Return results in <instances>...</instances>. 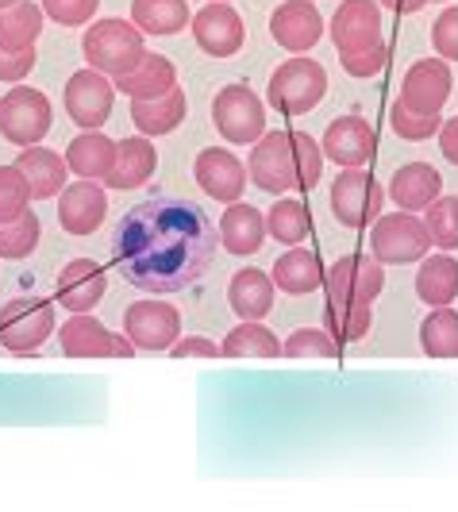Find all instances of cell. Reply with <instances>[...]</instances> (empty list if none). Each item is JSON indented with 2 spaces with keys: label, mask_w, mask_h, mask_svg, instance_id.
Returning <instances> with one entry per match:
<instances>
[{
  "label": "cell",
  "mask_w": 458,
  "mask_h": 512,
  "mask_svg": "<svg viewBox=\"0 0 458 512\" xmlns=\"http://www.w3.org/2000/svg\"><path fill=\"white\" fill-rule=\"evenodd\" d=\"M216 258V224L208 212L174 193L131 205L112 235V262L143 293H181Z\"/></svg>",
  "instance_id": "1"
},
{
  "label": "cell",
  "mask_w": 458,
  "mask_h": 512,
  "mask_svg": "<svg viewBox=\"0 0 458 512\" xmlns=\"http://www.w3.org/2000/svg\"><path fill=\"white\" fill-rule=\"evenodd\" d=\"M81 54L93 70L120 77L139 66V58L147 54V43H143V31L131 20L108 16V20H93L89 31L81 35Z\"/></svg>",
  "instance_id": "2"
},
{
  "label": "cell",
  "mask_w": 458,
  "mask_h": 512,
  "mask_svg": "<svg viewBox=\"0 0 458 512\" xmlns=\"http://www.w3.org/2000/svg\"><path fill=\"white\" fill-rule=\"evenodd\" d=\"M324 93H328V70L316 58H301V54L281 62L274 77H270V89H266L270 104L285 116L312 112L316 104L324 101Z\"/></svg>",
  "instance_id": "3"
},
{
  "label": "cell",
  "mask_w": 458,
  "mask_h": 512,
  "mask_svg": "<svg viewBox=\"0 0 458 512\" xmlns=\"http://www.w3.org/2000/svg\"><path fill=\"white\" fill-rule=\"evenodd\" d=\"M212 124H216V131L228 143L247 147V143H258L266 135V108H262V101H258V93L251 85L231 81L212 101Z\"/></svg>",
  "instance_id": "4"
},
{
  "label": "cell",
  "mask_w": 458,
  "mask_h": 512,
  "mask_svg": "<svg viewBox=\"0 0 458 512\" xmlns=\"http://www.w3.org/2000/svg\"><path fill=\"white\" fill-rule=\"evenodd\" d=\"M432 251V239L420 216H412L405 208H397L393 216H378V224L370 231V255L389 266H408Z\"/></svg>",
  "instance_id": "5"
},
{
  "label": "cell",
  "mask_w": 458,
  "mask_h": 512,
  "mask_svg": "<svg viewBox=\"0 0 458 512\" xmlns=\"http://www.w3.org/2000/svg\"><path fill=\"white\" fill-rule=\"evenodd\" d=\"M54 335V308L47 297H16L0 308V343L12 355H31Z\"/></svg>",
  "instance_id": "6"
},
{
  "label": "cell",
  "mask_w": 458,
  "mask_h": 512,
  "mask_svg": "<svg viewBox=\"0 0 458 512\" xmlns=\"http://www.w3.org/2000/svg\"><path fill=\"white\" fill-rule=\"evenodd\" d=\"M54 124L51 101L39 89L16 85L8 97H0V135L16 147H35Z\"/></svg>",
  "instance_id": "7"
},
{
  "label": "cell",
  "mask_w": 458,
  "mask_h": 512,
  "mask_svg": "<svg viewBox=\"0 0 458 512\" xmlns=\"http://www.w3.org/2000/svg\"><path fill=\"white\" fill-rule=\"evenodd\" d=\"M385 189L374 181V174L358 170H343L339 178L331 181V212L343 228H370L382 216Z\"/></svg>",
  "instance_id": "8"
},
{
  "label": "cell",
  "mask_w": 458,
  "mask_h": 512,
  "mask_svg": "<svg viewBox=\"0 0 458 512\" xmlns=\"http://www.w3.org/2000/svg\"><path fill=\"white\" fill-rule=\"evenodd\" d=\"M247 178L255 181V189L281 197L289 189H297V158H293V139L289 131H266L251 147L247 158Z\"/></svg>",
  "instance_id": "9"
},
{
  "label": "cell",
  "mask_w": 458,
  "mask_h": 512,
  "mask_svg": "<svg viewBox=\"0 0 458 512\" xmlns=\"http://www.w3.org/2000/svg\"><path fill=\"white\" fill-rule=\"evenodd\" d=\"M66 116L74 120L77 128L85 131H101L112 116V104H116V85L108 81V74L101 70H77L70 81H66Z\"/></svg>",
  "instance_id": "10"
},
{
  "label": "cell",
  "mask_w": 458,
  "mask_h": 512,
  "mask_svg": "<svg viewBox=\"0 0 458 512\" xmlns=\"http://www.w3.org/2000/svg\"><path fill=\"white\" fill-rule=\"evenodd\" d=\"M451 89H455L451 66L443 58H420V62L408 66L397 104L405 112H416V116H439L443 104L451 101Z\"/></svg>",
  "instance_id": "11"
},
{
  "label": "cell",
  "mask_w": 458,
  "mask_h": 512,
  "mask_svg": "<svg viewBox=\"0 0 458 512\" xmlns=\"http://www.w3.org/2000/svg\"><path fill=\"white\" fill-rule=\"evenodd\" d=\"M328 301H358L374 305L385 289V270L374 255H343L328 274H324Z\"/></svg>",
  "instance_id": "12"
},
{
  "label": "cell",
  "mask_w": 458,
  "mask_h": 512,
  "mask_svg": "<svg viewBox=\"0 0 458 512\" xmlns=\"http://www.w3.org/2000/svg\"><path fill=\"white\" fill-rule=\"evenodd\" d=\"M181 332V316L166 301H135L124 308V335L135 343V351H170Z\"/></svg>",
  "instance_id": "13"
},
{
  "label": "cell",
  "mask_w": 458,
  "mask_h": 512,
  "mask_svg": "<svg viewBox=\"0 0 458 512\" xmlns=\"http://www.w3.org/2000/svg\"><path fill=\"white\" fill-rule=\"evenodd\" d=\"M331 43L339 54L378 47L382 43V4L378 0H343L331 16Z\"/></svg>",
  "instance_id": "14"
},
{
  "label": "cell",
  "mask_w": 458,
  "mask_h": 512,
  "mask_svg": "<svg viewBox=\"0 0 458 512\" xmlns=\"http://www.w3.org/2000/svg\"><path fill=\"white\" fill-rule=\"evenodd\" d=\"M193 27V39L204 54L212 58H231V54L243 51V39H247V27L239 20V12L231 4H204L201 12L189 20Z\"/></svg>",
  "instance_id": "15"
},
{
  "label": "cell",
  "mask_w": 458,
  "mask_h": 512,
  "mask_svg": "<svg viewBox=\"0 0 458 512\" xmlns=\"http://www.w3.org/2000/svg\"><path fill=\"white\" fill-rule=\"evenodd\" d=\"M270 35L285 51L305 54L324 39V16L312 0H285L270 16Z\"/></svg>",
  "instance_id": "16"
},
{
  "label": "cell",
  "mask_w": 458,
  "mask_h": 512,
  "mask_svg": "<svg viewBox=\"0 0 458 512\" xmlns=\"http://www.w3.org/2000/svg\"><path fill=\"white\" fill-rule=\"evenodd\" d=\"M324 158H331L335 166L343 170H358L366 166L374 151H378V139H374V128L362 120V116H335L324 131V143H320Z\"/></svg>",
  "instance_id": "17"
},
{
  "label": "cell",
  "mask_w": 458,
  "mask_h": 512,
  "mask_svg": "<svg viewBox=\"0 0 458 512\" xmlns=\"http://www.w3.org/2000/svg\"><path fill=\"white\" fill-rule=\"evenodd\" d=\"M104 293H108V274L93 258L66 262L58 274V285H54V297L66 312H93L104 301Z\"/></svg>",
  "instance_id": "18"
},
{
  "label": "cell",
  "mask_w": 458,
  "mask_h": 512,
  "mask_svg": "<svg viewBox=\"0 0 458 512\" xmlns=\"http://www.w3.org/2000/svg\"><path fill=\"white\" fill-rule=\"evenodd\" d=\"M108 216V189L97 181H74L58 193V224L70 235H93Z\"/></svg>",
  "instance_id": "19"
},
{
  "label": "cell",
  "mask_w": 458,
  "mask_h": 512,
  "mask_svg": "<svg viewBox=\"0 0 458 512\" xmlns=\"http://www.w3.org/2000/svg\"><path fill=\"white\" fill-rule=\"evenodd\" d=\"M193 178H197V185L208 197H216L224 205H235L243 197V189H247V166L231 151H224V147H208V151L197 154Z\"/></svg>",
  "instance_id": "20"
},
{
  "label": "cell",
  "mask_w": 458,
  "mask_h": 512,
  "mask_svg": "<svg viewBox=\"0 0 458 512\" xmlns=\"http://www.w3.org/2000/svg\"><path fill=\"white\" fill-rule=\"evenodd\" d=\"M154 170H158V151H154V143L147 135H131V139H120L116 143V162H112V170H108V178L104 185L108 189H139V185H147L154 178Z\"/></svg>",
  "instance_id": "21"
},
{
  "label": "cell",
  "mask_w": 458,
  "mask_h": 512,
  "mask_svg": "<svg viewBox=\"0 0 458 512\" xmlns=\"http://www.w3.org/2000/svg\"><path fill=\"white\" fill-rule=\"evenodd\" d=\"M16 166H20V174L27 178L31 201H51V197H58L66 189V174H70L66 158L47 151V147H39V143L24 147L20 158H16Z\"/></svg>",
  "instance_id": "22"
},
{
  "label": "cell",
  "mask_w": 458,
  "mask_h": 512,
  "mask_svg": "<svg viewBox=\"0 0 458 512\" xmlns=\"http://www.w3.org/2000/svg\"><path fill=\"white\" fill-rule=\"evenodd\" d=\"M266 243V216L258 212L255 205H243L235 201L228 205V212L220 216V247L228 255H255Z\"/></svg>",
  "instance_id": "23"
},
{
  "label": "cell",
  "mask_w": 458,
  "mask_h": 512,
  "mask_svg": "<svg viewBox=\"0 0 458 512\" xmlns=\"http://www.w3.org/2000/svg\"><path fill=\"white\" fill-rule=\"evenodd\" d=\"M389 197L397 201V208H405V212H424L435 197H443V178H439V170L428 166V162H408L389 181Z\"/></svg>",
  "instance_id": "24"
},
{
  "label": "cell",
  "mask_w": 458,
  "mask_h": 512,
  "mask_svg": "<svg viewBox=\"0 0 458 512\" xmlns=\"http://www.w3.org/2000/svg\"><path fill=\"white\" fill-rule=\"evenodd\" d=\"M178 85V70H174V62L166 58V54H143L139 58V66L128 70V74L116 77V89L131 97V101H151V97H162V93H170Z\"/></svg>",
  "instance_id": "25"
},
{
  "label": "cell",
  "mask_w": 458,
  "mask_h": 512,
  "mask_svg": "<svg viewBox=\"0 0 458 512\" xmlns=\"http://www.w3.org/2000/svg\"><path fill=\"white\" fill-rule=\"evenodd\" d=\"M58 343H62L66 359H112V332L89 312H74L62 324Z\"/></svg>",
  "instance_id": "26"
},
{
  "label": "cell",
  "mask_w": 458,
  "mask_h": 512,
  "mask_svg": "<svg viewBox=\"0 0 458 512\" xmlns=\"http://www.w3.org/2000/svg\"><path fill=\"white\" fill-rule=\"evenodd\" d=\"M185 112H189V101H185V89H170V93H162V97H151V101H131V124L139 128V135H170V131L181 128V120H185Z\"/></svg>",
  "instance_id": "27"
},
{
  "label": "cell",
  "mask_w": 458,
  "mask_h": 512,
  "mask_svg": "<svg viewBox=\"0 0 458 512\" xmlns=\"http://www.w3.org/2000/svg\"><path fill=\"white\" fill-rule=\"evenodd\" d=\"M270 278H274V289L289 293V297H301V293H312V289L324 285V262H320L316 251H305V247L297 243L293 251H285V255L274 262Z\"/></svg>",
  "instance_id": "28"
},
{
  "label": "cell",
  "mask_w": 458,
  "mask_h": 512,
  "mask_svg": "<svg viewBox=\"0 0 458 512\" xmlns=\"http://www.w3.org/2000/svg\"><path fill=\"white\" fill-rule=\"evenodd\" d=\"M112 162H116V139H108L104 131H81L74 143L66 147V166H70V174H77V178H85V181L108 178Z\"/></svg>",
  "instance_id": "29"
},
{
  "label": "cell",
  "mask_w": 458,
  "mask_h": 512,
  "mask_svg": "<svg viewBox=\"0 0 458 512\" xmlns=\"http://www.w3.org/2000/svg\"><path fill=\"white\" fill-rule=\"evenodd\" d=\"M274 278L262 270H239L228 285V305L239 320H262L274 308Z\"/></svg>",
  "instance_id": "30"
},
{
  "label": "cell",
  "mask_w": 458,
  "mask_h": 512,
  "mask_svg": "<svg viewBox=\"0 0 458 512\" xmlns=\"http://www.w3.org/2000/svg\"><path fill=\"white\" fill-rule=\"evenodd\" d=\"M43 4L35 0H16L0 8V51H35L43 35Z\"/></svg>",
  "instance_id": "31"
},
{
  "label": "cell",
  "mask_w": 458,
  "mask_h": 512,
  "mask_svg": "<svg viewBox=\"0 0 458 512\" xmlns=\"http://www.w3.org/2000/svg\"><path fill=\"white\" fill-rule=\"evenodd\" d=\"M416 297L428 308L455 305L458 297V258L451 255H424L420 274H416Z\"/></svg>",
  "instance_id": "32"
},
{
  "label": "cell",
  "mask_w": 458,
  "mask_h": 512,
  "mask_svg": "<svg viewBox=\"0 0 458 512\" xmlns=\"http://www.w3.org/2000/svg\"><path fill=\"white\" fill-rule=\"evenodd\" d=\"M193 20L185 0H131V24L143 35H178Z\"/></svg>",
  "instance_id": "33"
},
{
  "label": "cell",
  "mask_w": 458,
  "mask_h": 512,
  "mask_svg": "<svg viewBox=\"0 0 458 512\" xmlns=\"http://www.w3.org/2000/svg\"><path fill=\"white\" fill-rule=\"evenodd\" d=\"M224 359H278L281 343L262 320H243L239 328H231L220 343Z\"/></svg>",
  "instance_id": "34"
},
{
  "label": "cell",
  "mask_w": 458,
  "mask_h": 512,
  "mask_svg": "<svg viewBox=\"0 0 458 512\" xmlns=\"http://www.w3.org/2000/svg\"><path fill=\"white\" fill-rule=\"evenodd\" d=\"M308 231H312V216L297 197H278L274 208L266 212V235H274V243L297 247L308 239Z\"/></svg>",
  "instance_id": "35"
},
{
  "label": "cell",
  "mask_w": 458,
  "mask_h": 512,
  "mask_svg": "<svg viewBox=\"0 0 458 512\" xmlns=\"http://www.w3.org/2000/svg\"><path fill=\"white\" fill-rule=\"evenodd\" d=\"M420 347L432 359H458V312L451 305L435 308L420 324Z\"/></svg>",
  "instance_id": "36"
},
{
  "label": "cell",
  "mask_w": 458,
  "mask_h": 512,
  "mask_svg": "<svg viewBox=\"0 0 458 512\" xmlns=\"http://www.w3.org/2000/svg\"><path fill=\"white\" fill-rule=\"evenodd\" d=\"M324 320H328V332L335 339H366L374 328V305H358V301H328L324 308Z\"/></svg>",
  "instance_id": "37"
},
{
  "label": "cell",
  "mask_w": 458,
  "mask_h": 512,
  "mask_svg": "<svg viewBox=\"0 0 458 512\" xmlns=\"http://www.w3.org/2000/svg\"><path fill=\"white\" fill-rule=\"evenodd\" d=\"M39 235H43V224L31 208L20 212L16 220H0V258H12V262L27 258L39 247Z\"/></svg>",
  "instance_id": "38"
},
{
  "label": "cell",
  "mask_w": 458,
  "mask_h": 512,
  "mask_svg": "<svg viewBox=\"0 0 458 512\" xmlns=\"http://www.w3.org/2000/svg\"><path fill=\"white\" fill-rule=\"evenodd\" d=\"M424 228L428 239L439 251H458V197H435L432 205L424 208Z\"/></svg>",
  "instance_id": "39"
},
{
  "label": "cell",
  "mask_w": 458,
  "mask_h": 512,
  "mask_svg": "<svg viewBox=\"0 0 458 512\" xmlns=\"http://www.w3.org/2000/svg\"><path fill=\"white\" fill-rule=\"evenodd\" d=\"M285 359H339V339L328 328H297L281 343Z\"/></svg>",
  "instance_id": "40"
},
{
  "label": "cell",
  "mask_w": 458,
  "mask_h": 512,
  "mask_svg": "<svg viewBox=\"0 0 458 512\" xmlns=\"http://www.w3.org/2000/svg\"><path fill=\"white\" fill-rule=\"evenodd\" d=\"M293 139V158H297V189H312L324 174V151L308 131H289Z\"/></svg>",
  "instance_id": "41"
},
{
  "label": "cell",
  "mask_w": 458,
  "mask_h": 512,
  "mask_svg": "<svg viewBox=\"0 0 458 512\" xmlns=\"http://www.w3.org/2000/svg\"><path fill=\"white\" fill-rule=\"evenodd\" d=\"M31 205V189L20 166H0V220H16Z\"/></svg>",
  "instance_id": "42"
},
{
  "label": "cell",
  "mask_w": 458,
  "mask_h": 512,
  "mask_svg": "<svg viewBox=\"0 0 458 512\" xmlns=\"http://www.w3.org/2000/svg\"><path fill=\"white\" fill-rule=\"evenodd\" d=\"M389 124H393V131H397L401 139H408V143H424V139H432L435 131H439L443 116H416V112H405L401 104H393V108H389Z\"/></svg>",
  "instance_id": "43"
},
{
  "label": "cell",
  "mask_w": 458,
  "mask_h": 512,
  "mask_svg": "<svg viewBox=\"0 0 458 512\" xmlns=\"http://www.w3.org/2000/svg\"><path fill=\"white\" fill-rule=\"evenodd\" d=\"M43 4V16H51L54 24L62 27H81L89 24L101 8V0H39Z\"/></svg>",
  "instance_id": "44"
},
{
  "label": "cell",
  "mask_w": 458,
  "mask_h": 512,
  "mask_svg": "<svg viewBox=\"0 0 458 512\" xmlns=\"http://www.w3.org/2000/svg\"><path fill=\"white\" fill-rule=\"evenodd\" d=\"M432 47L443 62H458V4L443 8L432 27Z\"/></svg>",
  "instance_id": "45"
},
{
  "label": "cell",
  "mask_w": 458,
  "mask_h": 512,
  "mask_svg": "<svg viewBox=\"0 0 458 512\" xmlns=\"http://www.w3.org/2000/svg\"><path fill=\"white\" fill-rule=\"evenodd\" d=\"M339 62H343V70L351 77H374L385 70V62H389V47L378 43V47H370V51H358V54H339Z\"/></svg>",
  "instance_id": "46"
},
{
  "label": "cell",
  "mask_w": 458,
  "mask_h": 512,
  "mask_svg": "<svg viewBox=\"0 0 458 512\" xmlns=\"http://www.w3.org/2000/svg\"><path fill=\"white\" fill-rule=\"evenodd\" d=\"M170 355H174V359H224V351H220L212 339H204V335H185V339H174Z\"/></svg>",
  "instance_id": "47"
},
{
  "label": "cell",
  "mask_w": 458,
  "mask_h": 512,
  "mask_svg": "<svg viewBox=\"0 0 458 512\" xmlns=\"http://www.w3.org/2000/svg\"><path fill=\"white\" fill-rule=\"evenodd\" d=\"M35 70V51H0V81L20 85Z\"/></svg>",
  "instance_id": "48"
},
{
  "label": "cell",
  "mask_w": 458,
  "mask_h": 512,
  "mask_svg": "<svg viewBox=\"0 0 458 512\" xmlns=\"http://www.w3.org/2000/svg\"><path fill=\"white\" fill-rule=\"evenodd\" d=\"M435 135H439V147H443V158H447L451 166H458V116H451V120H443Z\"/></svg>",
  "instance_id": "49"
},
{
  "label": "cell",
  "mask_w": 458,
  "mask_h": 512,
  "mask_svg": "<svg viewBox=\"0 0 458 512\" xmlns=\"http://www.w3.org/2000/svg\"><path fill=\"white\" fill-rule=\"evenodd\" d=\"M378 4H385V8H393L397 16H416V12H420V8L428 4V0H378Z\"/></svg>",
  "instance_id": "50"
},
{
  "label": "cell",
  "mask_w": 458,
  "mask_h": 512,
  "mask_svg": "<svg viewBox=\"0 0 458 512\" xmlns=\"http://www.w3.org/2000/svg\"><path fill=\"white\" fill-rule=\"evenodd\" d=\"M135 355V343L128 335H112V359H131Z\"/></svg>",
  "instance_id": "51"
},
{
  "label": "cell",
  "mask_w": 458,
  "mask_h": 512,
  "mask_svg": "<svg viewBox=\"0 0 458 512\" xmlns=\"http://www.w3.org/2000/svg\"><path fill=\"white\" fill-rule=\"evenodd\" d=\"M8 4H16V0H0V8H8Z\"/></svg>",
  "instance_id": "52"
},
{
  "label": "cell",
  "mask_w": 458,
  "mask_h": 512,
  "mask_svg": "<svg viewBox=\"0 0 458 512\" xmlns=\"http://www.w3.org/2000/svg\"><path fill=\"white\" fill-rule=\"evenodd\" d=\"M212 4H228V0H212Z\"/></svg>",
  "instance_id": "53"
},
{
  "label": "cell",
  "mask_w": 458,
  "mask_h": 512,
  "mask_svg": "<svg viewBox=\"0 0 458 512\" xmlns=\"http://www.w3.org/2000/svg\"><path fill=\"white\" fill-rule=\"evenodd\" d=\"M428 4H432V0H428ZM435 4H443V0H435Z\"/></svg>",
  "instance_id": "54"
}]
</instances>
